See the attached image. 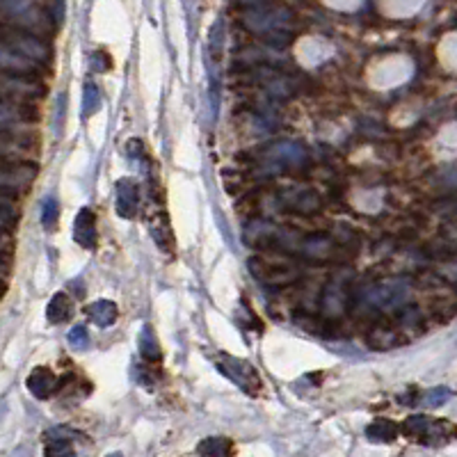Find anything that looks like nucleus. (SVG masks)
<instances>
[{"mask_svg":"<svg viewBox=\"0 0 457 457\" xmlns=\"http://www.w3.org/2000/svg\"><path fill=\"white\" fill-rule=\"evenodd\" d=\"M217 371H220L222 375H227L231 382L238 384V387L250 396H258L261 389H263V380H261L258 371L245 359L231 357V354H222V357L217 359Z\"/></svg>","mask_w":457,"mask_h":457,"instance_id":"obj_1","label":"nucleus"},{"mask_svg":"<svg viewBox=\"0 0 457 457\" xmlns=\"http://www.w3.org/2000/svg\"><path fill=\"white\" fill-rule=\"evenodd\" d=\"M403 432L418 444H446L453 430L448 427V420H434L427 416H409L403 423Z\"/></svg>","mask_w":457,"mask_h":457,"instance_id":"obj_2","label":"nucleus"},{"mask_svg":"<svg viewBox=\"0 0 457 457\" xmlns=\"http://www.w3.org/2000/svg\"><path fill=\"white\" fill-rule=\"evenodd\" d=\"M250 267L258 281L272 286H288L297 279V267L288 258H254Z\"/></svg>","mask_w":457,"mask_h":457,"instance_id":"obj_3","label":"nucleus"},{"mask_svg":"<svg viewBox=\"0 0 457 457\" xmlns=\"http://www.w3.org/2000/svg\"><path fill=\"white\" fill-rule=\"evenodd\" d=\"M60 384H62V380L50 371L48 366H37L26 380L28 391H30L37 400H46V398L53 396L55 391H60Z\"/></svg>","mask_w":457,"mask_h":457,"instance_id":"obj_4","label":"nucleus"},{"mask_svg":"<svg viewBox=\"0 0 457 457\" xmlns=\"http://www.w3.org/2000/svg\"><path fill=\"white\" fill-rule=\"evenodd\" d=\"M137 204H140V187L133 179H119L117 181V199H114V208L117 215L124 220H133L137 213Z\"/></svg>","mask_w":457,"mask_h":457,"instance_id":"obj_5","label":"nucleus"},{"mask_svg":"<svg viewBox=\"0 0 457 457\" xmlns=\"http://www.w3.org/2000/svg\"><path fill=\"white\" fill-rule=\"evenodd\" d=\"M74 241L85 250L97 247V215L90 208H81L74 222Z\"/></svg>","mask_w":457,"mask_h":457,"instance_id":"obj_6","label":"nucleus"},{"mask_svg":"<svg viewBox=\"0 0 457 457\" xmlns=\"http://www.w3.org/2000/svg\"><path fill=\"white\" fill-rule=\"evenodd\" d=\"M149 231H151V238H154L156 245H158V247H161L165 254H172V252H174V234H172L170 217H167V213H158L156 217H151Z\"/></svg>","mask_w":457,"mask_h":457,"instance_id":"obj_7","label":"nucleus"},{"mask_svg":"<svg viewBox=\"0 0 457 457\" xmlns=\"http://www.w3.org/2000/svg\"><path fill=\"white\" fill-rule=\"evenodd\" d=\"M71 314H74V302H71V297L67 293H55L53 297H50V302L46 307L48 323L62 325V323L69 321Z\"/></svg>","mask_w":457,"mask_h":457,"instance_id":"obj_8","label":"nucleus"},{"mask_svg":"<svg viewBox=\"0 0 457 457\" xmlns=\"http://www.w3.org/2000/svg\"><path fill=\"white\" fill-rule=\"evenodd\" d=\"M87 314H90L92 323H97L99 327H110V325H114V321H117L119 311H117V304L110 300H97L87 307Z\"/></svg>","mask_w":457,"mask_h":457,"instance_id":"obj_9","label":"nucleus"},{"mask_svg":"<svg viewBox=\"0 0 457 457\" xmlns=\"http://www.w3.org/2000/svg\"><path fill=\"white\" fill-rule=\"evenodd\" d=\"M366 437L375 441V444H391V441H396L398 437V425L394 420L377 418L366 427Z\"/></svg>","mask_w":457,"mask_h":457,"instance_id":"obj_10","label":"nucleus"},{"mask_svg":"<svg viewBox=\"0 0 457 457\" xmlns=\"http://www.w3.org/2000/svg\"><path fill=\"white\" fill-rule=\"evenodd\" d=\"M140 354H142V359L149 361V364H156V361L163 359L161 343H158L156 334H154V329L149 327V325H144L142 334H140Z\"/></svg>","mask_w":457,"mask_h":457,"instance_id":"obj_11","label":"nucleus"},{"mask_svg":"<svg viewBox=\"0 0 457 457\" xmlns=\"http://www.w3.org/2000/svg\"><path fill=\"white\" fill-rule=\"evenodd\" d=\"M400 332L396 329H375L371 336H368V345H373L375 350H391V347L405 343L407 338L398 336Z\"/></svg>","mask_w":457,"mask_h":457,"instance_id":"obj_12","label":"nucleus"},{"mask_svg":"<svg viewBox=\"0 0 457 457\" xmlns=\"http://www.w3.org/2000/svg\"><path fill=\"white\" fill-rule=\"evenodd\" d=\"M231 451H234V448H231V441L224 437H210V439H204L197 446L199 455H229Z\"/></svg>","mask_w":457,"mask_h":457,"instance_id":"obj_13","label":"nucleus"},{"mask_svg":"<svg viewBox=\"0 0 457 457\" xmlns=\"http://www.w3.org/2000/svg\"><path fill=\"white\" fill-rule=\"evenodd\" d=\"M101 108V90L94 83H87L83 90V114L92 117L94 112H99Z\"/></svg>","mask_w":457,"mask_h":457,"instance_id":"obj_14","label":"nucleus"},{"mask_svg":"<svg viewBox=\"0 0 457 457\" xmlns=\"http://www.w3.org/2000/svg\"><path fill=\"white\" fill-rule=\"evenodd\" d=\"M57 217H60V204H57L55 197H46L41 201V224L43 229H53L57 224Z\"/></svg>","mask_w":457,"mask_h":457,"instance_id":"obj_15","label":"nucleus"},{"mask_svg":"<svg viewBox=\"0 0 457 457\" xmlns=\"http://www.w3.org/2000/svg\"><path fill=\"white\" fill-rule=\"evenodd\" d=\"M293 210H297V213H314V210L321 208V197H318L316 192H300L297 197L293 199Z\"/></svg>","mask_w":457,"mask_h":457,"instance_id":"obj_16","label":"nucleus"},{"mask_svg":"<svg viewBox=\"0 0 457 457\" xmlns=\"http://www.w3.org/2000/svg\"><path fill=\"white\" fill-rule=\"evenodd\" d=\"M222 41H224V28L222 23H217L213 30H210V41H208V53L213 62L222 60Z\"/></svg>","mask_w":457,"mask_h":457,"instance_id":"obj_17","label":"nucleus"},{"mask_svg":"<svg viewBox=\"0 0 457 457\" xmlns=\"http://www.w3.org/2000/svg\"><path fill=\"white\" fill-rule=\"evenodd\" d=\"M67 341L71 347H76V350H85V347L90 345V334H87L83 325H76V327H71Z\"/></svg>","mask_w":457,"mask_h":457,"instance_id":"obj_18","label":"nucleus"},{"mask_svg":"<svg viewBox=\"0 0 457 457\" xmlns=\"http://www.w3.org/2000/svg\"><path fill=\"white\" fill-rule=\"evenodd\" d=\"M133 377H135V382L144 389H154L156 387V373L147 366H135Z\"/></svg>","mask_w":457,"mask_h":457,"instance_id":"obj_19","label":"nucleus"},{"mask_svg":"<svg viewBox=\"0 0 457 457\" xmlns=\"http://www.w3.org/2000/svg\"><path fill=\"white\" fill-rule=\"evenodd\" d=\"M448 398H451V391H448L446 387H437L425 396V403L430 405V407H439V405H444Z\"/></svg>","mask_w":457,"mask_h":457,"instance_id":"obj_20","label":"nucleus"},{"mask_svg":"<svg viewBox=\"0 0 457 457\" xmlns=\"http://www.w3.org/2000/svg\"><path fill=\"white\" fill-rule=\"evenodd\" d=\"M112 67V62H110V57H108V53H94L92 55V69L94 71H108Z\"/></svg>","mask_w":457,"mask_h":457,"instance_id":"obj_21","label":"nucleus"}]
</instances>
